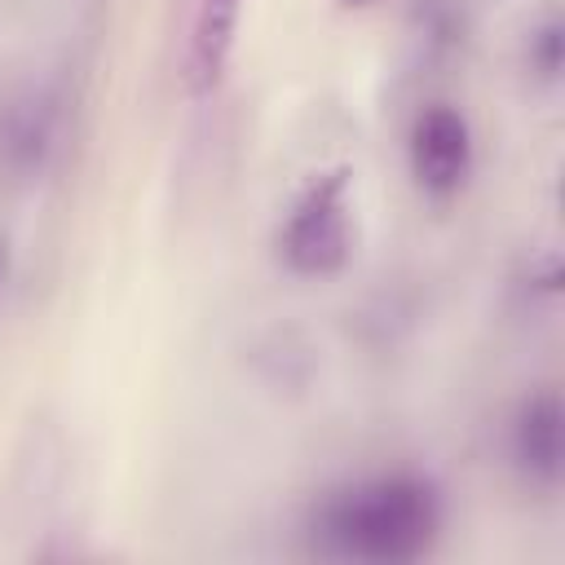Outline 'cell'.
Instances as JSON below:
<instances>
[{"label": "cell", "mask_w": 565, "mask_h": 565, "mask_svg": "<svg viewBox=\"0 0 565 565\" xmlns=\"http://www.w3.org/2000/svg\"><path fill=\"white\" fill-rule=\"evenodd\" d=\"M9 265H13V247H9V234L0 230V287H4V278H9Z\"/></svg>", "instance_id": "cell-7"}, {"label": "cell", "mask_w": 565, "mask_h": 565, "mask_svg": "<svg viewBox=\"0 0 565 565\" xmlns=\"http://www.w3.org/2000/svg\"><path fill=\"white\" fill-rule=\"evenodd\" d=\"M561 62H565L561 18L547 13L539 26H530V40H525V66H530V79H534L539 88H556V79H561Z\"/></svg>", "instance_id": "cell-6"}, {"label": "cell", "mask_w": 565, "mask_h": 565, "mask_svg": "<svg viewBox=\"0 0 565 565\" xmlns=\"http://www.w3.org/2000/svg\"><path fill=\"white\" fill-rule=\"evenodd\" d=\"M247 0H194L190 13V40H185V79L194 97H207L234 57L238 26H243Z\"/></svg>", "instance_id": "cell-5"}, {"label": "cell", "mask_w": 565, "mask_h": 565, "mask_svg": "<svg viewBox=\"0 0 565 565\" xmlns=\"http://www.w3.org/2000/svg\"><path fill=\"white\" fill-rule=\"evenodd\" d=\"M344 4H366V0H344Z\"/></svg>", "instance_id": "cell-8"}, {"label": "cell", "mask_w": 565, "mask_h": 565, "mask_svg": "<svg viewBox=\"0 0 565 565\" xmlns=\"http://www.w3.org/2000/svg\"><path fill=\"white\" fill-rule=\"evenodd\" d=\"M406 172L433 203H450L477 172V137L455 102H428L406 128Z\"/></svg>", "instance_id": "cell-3"}, {"label": "cell", "mask_w": 565, "mask_h": 565, "mask_svg": "<svg viewBox=\"0 0 565 565\" xmlns=\"http://www.w3.org/2000/svg\"><path fill=\"white\" fill-rule=\"evenodd\" d=\"M441 490L419 472H371L318 499L313 543L353 565H411L441 539Z\"/></svg>", "instance_id": "cell-1"}, {"label": "cell", "mask_w": 565, "mask_h": 565, "mask_svg": "<svg viewBox=\"0 0 565 565\" xmlns=\"http://www.w3.org/2000/svg\"><path fill=\"white\" fill-rule=\"evenodd\" d=\"M353 181L349 168L313 172L274 225V256L296 278H335L353 260Z\"/></svg>", "instance_id": "cell-2"}, {"label": "cell", "mask_w": 565, "mask_h": 565, "mask_svg": "<svg viewBox=\"0 0 565 565\" xmlns=\"http://www.w3.org/2000/svg\"><path fill=\"white\" fill-rule=\"evenodd\" d=\"M508 459L530 490H539V494L561 490V481H565V402H561L556 384H539L516 402V411L508 419Z\"/></svg>", "instance_id": "cell-4"}]
</instances>
